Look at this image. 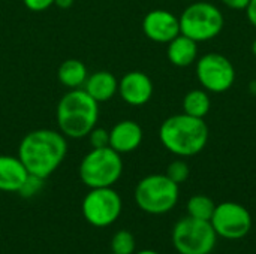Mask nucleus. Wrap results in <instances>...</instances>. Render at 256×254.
<instances>
[{
  "label": "nucleus",
  "instance_id": "nucleus-30",
  "mask_svg": "<svg viewBox=\"0 0 256 254\" xmlns=\"http://www.w3.org/2000/svg\"><path fill=\"white\" fill-rule=\"evenodd\" d=\"M252 54L256 57V39L252 42Z\"/></svg>",
  "mask_w": 256,
  "mask_h": 254
},
{
  "label": "nucleus",
  "instance_id": "nucleus-31",
  "mask_svg": "<svg viewBox=\"0 0 256 254\" xmlns=\"http://www.w3.org/2000/svg\"><path fill=\"white\" fill-rule=\"evenodd\" d=\"M111 254H116V253H111Z\"/></svg>",
  "mask_w": 256,
  "mask_h": 254
},
{
  "label": "nucleus",
  "instance_id": "nucleus-3",
  "mask_svg": "<svg viewBox=\"0 0 256 254\" xmlns=\"http://www.w3.org/2000/svg\"><path fill=\"white\" fill-rule=\"evenodd\" d=\"M98 118L99 103L90 97L84 88L69 90L57 103V127L66 138L81 139L87 136L96 127Z\"/></svg>",
  "mask_w": 256,
  "mask_h": 254
},
{
  "label": "nucleus",
  "instance_id": "nucleus-1",
  "mask_svg": "<svg viewBox=\"0 0 256 254\" xmlns=\"http://www.w3.org/2000/svg\"><path fill=\"white\" fill-rule=\"evenodd\" d=\"M68 154L66 136L52 129L28 132L18 145V159L30 175L46 180L63 163Z\"/></svg>",
  "mask_w": 256,
  "mask_h": 254
},
{
  "label": "nucleus",
  "instance_id": "nucleus-19",
  "mask_svg": "<svg viewBox=\"0 0 256 254\" xmlns=\"http://www.w3.org/2000/svg\"><path fill=\"white\" fill-rule=\"evenodd\" d=\"M216 204L212 198L206 195H194L188 201V214L189 217L198 219V220H207L210 222L213 213H214Z\"/></svg>",
  "mask_w": 256,
  "mask_h": 254
},
{
  "label": "nucleus",
  "instance_id": "nucleus-5",
  "mask_svg": "<svg viewBox=\"0 0 256 254\" xmlns=\"http://www.w3.org/2000/svg\"><path fill=\"white\" fill-rule=\"evenodd\" d=\"M180 189L172 180L162 174L144 177L135 189V202L147 214L160 216L170 213L178 202Z\"/></svg>",
  "mask_w": 256,
  "mask_h": 254
},
{
  "label": "nucleus",
  "instance_id": "nucleus-14",
  "mask_svg": "<svg viewBox=\"0 0 256 254\" xmlns=\"http://www.w3.org/2000/svg\"><path fill=\"white\" fill-rule=\"evenodd\" d=\"M28 172L18 156L0 154V192L18 193Z\"/></svg>",
  "mask_w": 256,
  "mask_h": 254
},
{
  "label": "nucleus",
  "instance_id": "nucleus-16",
  "mask_svg": "<svg viewBox=\"0 0 256 254\" xmlns=\"http://www.w3.org/2000/svg\"><path fill=\"white\" fill-rule=\"evenodd\" d=\"M166 45H168L166 57L171 64H174L177 67H188V66L196 63L198 42H195L194 39L180 33L177 37H174Z\"/></svg>",
  "mask_w": 256,
  "mask_h": 254
},
{
  "label": "nucleus",
  "instance_id": "nucleus-20",
  "mask_svg": "<svg viewBox=\"0 0 256 254\" xmlns=\"http://www.w3.org/2000/svg\"><path fill=\"white\" fill-rule=\"evenodd\" d=\"M135 238L129 231H118L111 240V250L116 254H134Z\"/></svg>",
  "mask_w": 256,
  "mask_h": 254
},
{
  "label": "nucleus",
  "instance_id": "nucleus-17",
  "mask_svg": "<svg viewBox=\"0 0 256 254\" xmlns=\"http://www.w3.org/2000/svg\"><path fill=\"white\" fill-rule=\"evenodd\" d=\"M87 76H88V72H87L86 64L76 58L64 60L57 70V78L60 84L64 85L68 90L82 88Z\"/></svg>",
  "mask_w": 256,
  "mask_h": 254
},
{
  "label": "nucleus",
  "instance_id": "nucleus-15",
  "mask_svg": "<svg viewBox=\"0 0 256 254\" xmlns=\"http://www.w3.org/2000/svg\"><path fill=\"white\" fill-rule=\"evenodd\" d=\"M82 88L98 103H104L118 93V79L108 70H98L87 76Z\"/></svg>",
  "mask_w": 256,
  "mask_h": 254
},
{
  "label": "nucleus",
  "instance_id": "nucleus-18",
  "mask_svg": "<svg viewBox=\"0 0 256 254\" xmlns=\"http://www.w3.org/2000/svg\"><path fill=\"white\" fill-rule=\"evenodd\" d=\"M210 108H212V99L208 91L204 88L190 90L183 97V112L190 117L204 118L210 112Z\"/></svg>",
  "mask_w": 256,
  "mask_h": 254
},
{
  "label": "nucleus",
  "instance_id": "nucleus-24",
  "mask_svg": "<svg viewBox=\"0 0 256 254\" xmlns=\"http://www.w3.org/2000/svg\"><path fill=\"white\" fill-rule=\"evenodd\" d=\"M22 1H24V6L33 12H42L54 6V0H22Z\"/></svg>",
  "mask_w": 256,
  "mask_h": 254
},
{
  "label": "nucleus",
  "instance_id": "nucleus-9",
  "mask_svg": "<svg viewBox=\"0 0 256 254\" xmlns=\"http://www.w3.org/2000/svg\"><path fill=\"white\" fill-rule=\"evenodd\" d=\"M236 67L219 52H208L196 60V78L208 93H225L236 82Z\"/></svg>",
  "mask_w": 256,
  "mask_h": 254
},
{
  "label": "nucleus",
  "instance_id": "nucleus-21",
  "mask_svg": "<svg viewBox=\"0 0 256 254\" xmlns=\"http://www.w3.org/2000/svg\"><path fill=\"white\" fill-rule=\"evenodd\" d=\"M189 174H190L189 165H188L184 160L178 159V160H174V162H171V163L168 165V168H166V174H165V175H166L170 180H172L176 184H178V186H180L182 183L188 181Z\"/></svg>",
  "mask_w": 256,
  "mask_h": 254
},
{
  "label": "nucleus",
  "instance_id": "nucleus-23",
  "mask_svg": "<svg viewBox=\"0 0 256 254\" xmlns=\"http://www.w3.org/2000/svg\"><path fill=\"white\" fill-rule=\"evenodd\" d=\"M87 136H88L92 148L110 147V130L104 129V127H94Z\"/></svg>",
  "mask_w": 256,
  "mask_h": 254
},
{
  "label": "nucleus",
  "instance_id": "nucleus-12",
  "mask_svg": "<svg viewBox=\"0 0 256 254\" xmlns=\"http://www.w3.org/2000/svg\"><path fill=\"white\" fill-rule=\"evenodd\" d=\"M153 90L152 78L141 70L128 72L118 81V94L123 102L130 106H142L148 103L153 96Z\"/></svg>",
  "mask_w": 256,
  "mask_h": 254
},
{
  "label": "nucleus",
  "instance_id": "nucleus-27",
  "mask_svg": "<svg viewBox=\"0 0 256 254\" xmlns=\"http://www.w3.org/2000/svg\"><path fill=\"white\" fill-rule=\"evenodd\" d=\"M74 4V0H54V6L60 9H69Z\"/></svg>",
  "mask_w": 256,
  "mask_h": 254
},
{
  "label": "nucleus",
  "instance_id": "nucleus-26",
  "mask_svg": "<svg viewBox=\"0 0 256 254\" xmlns=\"http://www.w3.org/2000/svg\"><path fill=\"white\" fill-rule=\"evenodd\" d=\"M244 10H246V15H248L249 22L256 28V0H250L249 4H248V7Z\"/></svg>",
  "mask_w": 256,
  "mask_h": 254
},
{
  "label": "nucleus",
  "instance_id": "nucleus-22",
  "mask_svg": "<svg viewBox=\"0 0 256 254\" xmlns=\"http://www.w3.org/2000/svg\"><path fill=\"white\" fill-rule=\"evenodd\" d=\"M44 181H45V180H42V178H39V177H34V175H30V174H28L26 183L22 184V187L20 189L18 193H20L22 198H32V196H34L36 193L40 192V189H42V186H44Z\"/></svg>",
  "mask_w": 256,
  "mask_h": 254
},
{
  "label": "nucleus",
  "instance_id": "nucleus-7",
  "mask_svg": "<svg viewBox=\"0 0 256 254\" xmlns=\"http://www.w3.org/2000/svg\"><path fill=\"white\" fill-rule=\"evenodd\" d=\"M216 241L218 235L207 220L188 216L180 219L172 229V244L180 254H210Z\"/></svg>",
  "mask_w": 256,
  "mask_h": 254
},
{
  "label": "nucleus",
  "instance_id": "nucleus-25",
  "mask_svg": "<svg viewBox=\"0 0 256 254\" xmlns=\"http://www.w3.org/2000/svg\"><path fill=\"white\" fill-rule=\"evenodd\" d=\"M226 7L234 10H244L250 0H220Z\"/></svg>",
  "mask_w": 256,
  "mask_h": 254
},
{
  "label": "nucleus",
  "instance_id": "nucleus-6",
  "mask_svg": "<svg viewBox=\"0 0 256 254\" xmlns=\"http://www.w3.org/2000/svg\"><path fill=\"white\" fill-rule=\"evenodd\" d=\"M178 21L180 33L198 43L218 37L225 25L222 10L210 1H195L189 4L178 16Z\"/></svg>",
  "mask_w": 256,
  "mask_h": 254
},
{
  "label": "nucleus",
  "instance_id": "nucleus-4",
  "mask_svg": "<svg viewBox=\"0 0 256 254\" xmlns=\"http://www.w3.org/2000/svg\"><path fill=\"white\" fill-rule=\"evenodd\" d=\"M80 180L88 189L112 187L123 174V160L111 147L92 148L78 168Z\"/></svg>",
  "mask_w": 256,
  "mask_h": 254
},
{
  "label": "nucleus",
  "instance_id": "nucleus-10",
  "mask_svg": "<svg viewBox=\"0 0 256 254\" xmlns=\"http://www.w3.org/2000/svg\"><path fill=\"white\" fill-rule=\"evenodd\" d=\"M210 223L218 237L237 241L244 238L252 229V216L246 207L237 202H222L216 205Z\"/></svg>",
  "mask_w": 256,
  "mask_h": 254
},
{
  "label": "nucleus",
  "instance_id": "nucleus-13",
  "mask_svg": "<svg viewBox=\"0 0 256 254\" xmlns=\"http://www.w3.org/2000/svg\"><path fill=\"white\" fill-rule=\"evenodd\" d=\"M144 138L142 127L134 120H122L110 130V147L118 154L135 151Z\"/></svg>",
  "mask_w": 256,
  "mask_h": 254
},
{
  "label": "nucleus",
  "instance_id": "nucleus-11",
  "mask_svg": "<svg viewBox=\"0 0 256 254\" xmlns=\"http://www.w3.org/2000/svg\"><path fill=\"white\" fill-rule=\"evenodd\" d=\"M144 34L156 43H168L180 34V21L166 9H153L142 19Z\"/></svg>",
  "mask_w": 256,
  "mask_h": 254
},
{
  "label": "nucleus",
  "instance_id": "nucleus-29",
  "mask_svg": "<svg viewBox=\"0 0 256 254\" xmlns=\"http://www.w3.org/2000/svg\"><path fill=\"white\" fill-rule=\"evenodd\" d=\"M250 90H252V91H254V93L256 94V79H255V81H252V82H250Z\"/></svg>",
  "mask_w": 256,
  "mask_h": 254
},
{
  "label": "nucleus",
  "instance_id": "nucleus-8",
  "mask_svg": "<svg viewBox=\"0 0 256 254\" xmlns=\"http://www.w3.org/2000/svg\"><path fill=\"white\" fill-rule=\"evenodd\" d=\"M82 216L94 228L111 226L122 214L123 202L112 187L90 189L82 199Z\"/></svg>",
  "mask_w": 256,
  "mask_h": 254
},
{
  "label": "nucleus",
  "instance_id": "nucleus-28",
  "mask_svg": "<svg viewBox=\"0 0 256 254\" xmlns=\"http://www.w3.org/2000/svg\"><path fill=\"white\" fill-rule=\"evenodd\" d=\"M136 254H160V253H158V252H154V250H141V252H138Z\"/></svg>",
  "mask_w": 256,
  "mask_h": 254
},
{
  "label": "nucleus",
  "instance_id": "nucleus-2",
  "mask_svg": "<svg viewBox=\"0 0 256 254\" xmlns=\"http://www.w3.org/2000/svg\"><path fill=\"white\" fill-rule=\"evenodd\" d=\"M210 138V130L204 118L190 117L188 114H176L168 117L159 129L162 145L174 156L194 157L200 154Z\"/></svg>",
  "mask_w": 256,
  "mask_h": 254
}]
</instances>
